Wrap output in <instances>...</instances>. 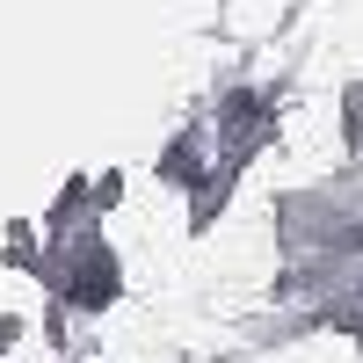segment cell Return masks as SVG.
I'll use <instances>...</instances> for the list:
<instances>
[{
  "instance_id": "obj_1",
  "label": "cell",
  "mask_w": 363,
  "mask_h": 363,
  "mask_svg": "<svg viewBox=\"0 0 363 363\" xmlns=\"http://www.w3.org/2000/svg\"><path fill=\"white\" fill-rule=\"evenodd\" d=\"M218 167V145H211V116L196 109V116H182V124L160 138V153H153V189H167V196H189L196 182Z\"/></svg>"
},
{
  "instance_id": "obj_2",
  "label": "cell",
  "mask_w": 363,
  "mask_h": 363,
  "mask_svg": "<svg viewBox=\"0 0 363 363\" xmlns=\"http://www.w3.org/2000/svg\"><path fill=\"white\" fill-rule=\"evenodd\" d=\"M240 182H247V174L218 160V167H211V174L196 182V189H189V196H182V233H189V240L218 233V218H225V211H233V196H240Z\"/></svg>"
},
{
  "instance_id": "obj_3",
  "label": "cell",
  "mask_w": 363,
  "mask_h": 363,
  "mask_svg": "<svg viewBox=\"0 0 363 363\" xmlns=\"http://www.w3.org/2000/svg\"><path fill=\"white\" fill-rule=\"evenodd\" d=\"M44 225L37 218H8V225H0V269H8V277H29V284H37L44 277Z\"/></svg>"
},
{
  "instance_id": "obj_4",
  "label": "cell",
  "mask_w": 363,
  "mask_h": 363,
  "mask_svg": "<svg viewBox=\"0 0 363 363\" xmlns=\"http://www.w3.org/2000/svg\"><path fill=\"white\" fill-rule=\"evenodd\" d=\"M29 342H37V313H22V306H0V363H15Z\"/></svg>"
},
{
  "instance_id": "obj_5",
  "label": "cell",
  "mask_w": 363,
  "mask_h": 363,
  "mask_svg": "<svg viewBox=\"0 0 363 363\" xmlns=\"http://www.w3.org/2000/svg\"><path fill=\"white\" fill-rule=\"evenodd\" d=\"M124 196H131L124 167H95V211H102V218H116V211H124Z\"/></svg>"
},
{
  "instance_id": "obj_6",
  "label": "cell",
  "mask_w": 363,
  "mask_h": 363,
  "mask_svg": "<svg viewBox=\"0 0 363 363\" xmlns=\"http://www.w3.org/2000/svg\"><path fill=\"white\" fill-rule=\"evenodd\" d=\"M342 342H349V356L363 363V320H349V327H342Z\"/></svg>"
}]
</instances>
